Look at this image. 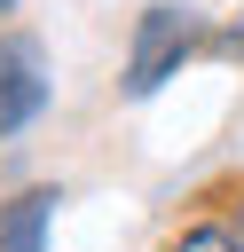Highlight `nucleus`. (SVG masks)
Wrapping results in <instances>:
<instances>
[{
    "mask_svg": "<svg viewBox=\"0 0 244 252\" xmlns=\"http://www.w3.org/2000/svg\"><path fill=\"white\" fill-rule=\"evenodd\" d=\"M228 228H236V244H244V197H236V213H228Z\"/></svg>",
    "mask_w": 244,
    "mask_h": 252,
    "instance_id": "nucleus-5",
    "label": "nucleus"
},
{
    "mask_svg": "<svg viewBox=\"0 0 244 252\" xmlns=\"http://www.w3.org/2000/svg\"><path fill=\"white\" fill-rule=\"evenodd\" d=\"M197 39H205V24H197V8H173V0H157V8H142L134 16V39H126V94L134 102H150L189 55H197Z\"/></svg>",
    "mask_w": 244,
    "mask_h": 252,
    "instance_id": "nucleus-1",
    "label": "nucleus"
},
{
    "mask_svg": "<svg viewBox=\"0 0 244 252\" xmlns=\"http://www.w3.org/2000/svg\"><path fill=\"white\" fill-rule=\"evenodd\" d=\"M236 55H244V24H236Z\"/></svg>",
    "mask_w": 244,
    "mask_h": 252,
    "instance_id": "nucleus-6",
    "label": "nucleus"
},
{
    "mask_svg": "<svg viewBox=\"0 0 244 252\" xmlns=\"http://www.w3.org/2000/svg\"><path fill=\"white\" fill-rule=\"evenodd\" d=\"M55 205H63V189H16L8 205H0V252H47V228H55Z\"/></svg>",
    "mask_w": 244,
    "mask_h": 252,
    "instance_id": "nucleus-3",
    "label": "nucleus"
},
{
    "mask_svg": "<svg viewBox=\"0 0 244 252\" xmlns=\"http://www.w3.org/2000/svg\"><path fill=\"white\" fill-rule=\"evenodd\" d=\"M173 252H244V244H236V228H228V220H205V228H189Z\"/></svg>",
    "mask_w": 244,
    "mask_h": 252,
    "instance_id": "nucleus-4",
    "label": "nucleus"
},
{
    "mask_svg": "<svg viewBox=\"0 0 244 252\" xmlns=\"http://www.w3.org/2000/svg\"><path fill=\"white\" fill-rule=\"evenodd\" d=\"M8 8H16V0H0V16H8Z\"/></svg>",
    "mask_w": 244,
    "mask_h": 252,
    "instance_id": "nucleus-7",
    "label": "nucleus"
},
{
    "mask_svg": "<svg viewBox=\"0 0 244 252\" xmlns=\"http://www.w3.org/2000/svg\"><path fill=\"white\" fill-rule=\"evenodd\" d=\"M47 110V55L31 32H0V142Z\"/></svg>",
    "mask_w": 244,
    "mask_h": 252,
    "instance_id": "nucleus-2",
    "label": "nucleus"
}]
</instances>
